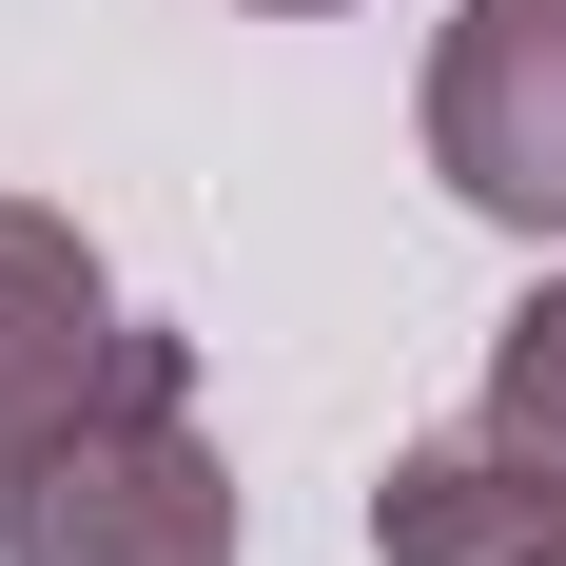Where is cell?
Segmentation results:
<instances>
[{
  "instance_id": "6da1fadb",
  "label": "cell",
  "mask_w": 566,
  "mask_h": 566,
  "mask_svg": "<svg viewBox=\"0 0 566 566\" xmlns=\"http://www.w3.org/2000/svg\"><path fill=\"white\" fill-rule=\"evenodd\" d=\"M0 566H234V469L196 430V352H137V391L0 469Z\"/></svg>"
},
{
  "instance_id": "7a4b0ae2",
  "label": "cell",
  "mask_w": 566,
  "mask_h": 566,
  "mask_svg": "<svg viewBox=\"0 0 566 566\" xmlns=\"http://www.w3.org/2000/svg\"><path fill=\"white\" fill-rule=\"evenodd\" d=\"M430 176L489 234H566V0H469L430 40Z\"/></svg>"
},
{
  "instance_id": "3957f363",
  "label": "cell",
  "mask_w": 566,
  "mask_h": 566,
  "mask_svg": "<svg viewBox=\"0 0 566 566\" xmlns=\"http://www.w3.org/2000/svg\"><path fill=\"white\" fill-rule=\"evenodd\" d=\"M371 566H566V410H469L371 489Z\"/></svg>"
},
{
  "instance_id": "277c9868",
  "label": "cell",
  "mask_w": 566,
  "mask_h": 566,
  "mask_svg": "<svg viewBox=\"0 0 566 566\" xmlns=\"http://www.w3.org/2000/svg\"><path fill=\"white\" fill-rule=\"evenodd\" d=\"M137 313H117V274H98V234L78 216H40V196H0V469L40 450V430H78L98 391H137Z\"/></svg>"
},
{
  "instance_id": "5b68a950",
  "label": "cell",
  "mask_w": 566,
  "mask_h": 566,
  "mask_svg": "<svg viewBox=\"0 0 566 566\" xmlns=\"http://www.w3.org/2000/svg\"><path fill=\"white\" fill-rule=\"evenodd\" d=\"M489 391H509V410H566V274L527 293L509 333H489Z\"/></svg>"
},
{
  "instance_id": "8992f818",
  "label": "cell",
  "mask_w": 566,
  "mask_h": 566,
  "mask_svg": "<svg viewBox=\"0 0 566 566\" xmlns=\"http://www.w3.org/2000/svg\"><path fill=\"white\" fill-rule=\"evenodd\" d=\"M254 20H333V0H254Z\"/></svg>"
}]
</instances>
